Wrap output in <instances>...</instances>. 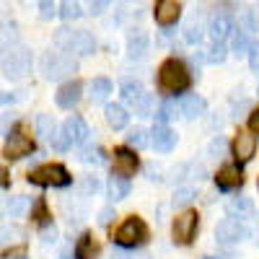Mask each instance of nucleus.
I'll use <instances>...</instances> for the list:
<instances>
[{"mask_svg":"<svg viewBox=\"0 0 259 259\" xmlns=\"http://www.w3.org/2000/svg\"><path fill=\"white\" fill-rule=\"evenodd\" d=\"M189 70H187V65L177 57H171L161 65V70H158V85H161V91L166 94H182L189 89Z\"/></svg>","mask_w":259,"mask_h":259,"instance_id":"obj_1","label":"nucleus"},{"mask_svg":"<svg viewBox=\"0 0 259 259\" xmlns=\"http://www.w3.org/2000/svg\"><path fill=\"white\" fill-rule=\"evenodd\" d=\"M55 45L60 52L65 55H94L96 50V39L89 34V31H70V29H60L55 34Z\"/></svg>","mask_w":259,"mask_h":259,"instance_id":"obj_2","label":"nucleus"},{"mask_svg":"<svg viewBox=\"0 0 259 259\" xmlns=\"http://www.w3.org/2000/svg\"><path fill=\"white\" fill-rule=\"evenodd\" d=\"M122 99L138 117H150V112H153V99L143 89L140 80H133V78L122 80Z\"/></svg>","mask_w":259,"mask_h":259,"instance_id":"obj_3","label":"nucleus"},{"mask_svg":"<svg viewBox=\"0 0 259 259\" xmlns=\"http://www.w3.org/2000/svg\"><path fill=\"white\" fill-rule=\"evenodd\" d=\"M31 52L24 47V45H18L13 47L3 60H0V65H3V73L8 80H18V78H24L26 73H31Z\"/></svg>","mask_w":259,"mask_h":259,"instance_id":"obj_4","label":"nucleus"},{"mask_svg":"<svg viewBox=\"0 0 259 259\" xmlns=\"http://www.w3.org/2000/svg\"><path fill=\"white\" fill-rule=\"evenodd\" d=\"M29 182L36 184V187H68L73 182V177L68 174V168L60 166V163H45V166L31 171Z\"/></svg>","mask_w":259,"mask_h":259,"instance_id":"obj_5","label":"nucleus"},{"mask_svg":"<svg viewBox=\"0 0 259 259\" xmlns=\"http://www.w3.org/2000/svg\"><path fill=\"white\" fill-rule=\"evenodd\" d=\"M114 241L122 246V249H135V246H143L148 241V226L140 221V218H127L117 233H114Z\"/></svg>","mask_w":259,"mask_h":259,"instance_id":"obj_6","label":"nucleus"},{"mask_svg":"<svg viewBox=\"0 0 259 259\" xmlns=\"http://www.w3.org/2000/svg\"><path fill=\"white\" fill-rule=\"evenodd\" d=\"M41 73L50 80H60L75 73V60L65 52H47L41 57Z\"/></svg>","mask_w":259,"mask_h":259,"instance_id":"obj_7","label":"nucleus"},{"mask_svg":"<svg viewBox=\"0 0 259 259\" xmlns=\"http://www.w3.org/2000/svg\"><path fill=\"white\" fill-rule=\"evenodd\" d=\"M29 153H34V140L24 133V130H13V133H8L6 145H3V156L8 161H18V158H24Z\"/></svg>","mask_w":259,"mask_h":259,"instance_id":"obj_8","label":"nucleus"},{"mask_svg":"<svg viewBox=\"0 0 259 259\" xmlns=\"http://www.w3.org/2000/svg\"><path fill=\"white\" fill-rule=\"evenodd\" d=\"M197 226H200V218L194 210H187L182 212L179 218L174 221V226H171V233H174V241L177 244H189L194 239V233H197Z\"/></svg>","mask_w":259,"mask_h":259,"instance_id":"obj_9","label":"nucleus"},{"mask_svg":"<svg viewBox=\"0 0 259 259\" xmlns=\"http://www.w3.org/2000/svg\"><path fill=\"white\" fill-rule=\"evenodd\" d=\"M215 239H218V244L223 246H231V244H239L241 239H246V228L233 221V218H226L218 223V228H215Z\"/></svg>","mask_w":259,"mask_h":259,"instance_id":"obj_10","label":"nucleus"},{"mask_svg":"<svg viewBox=\"0 0 259 259\" xmlns=\"http://www.w3.org/2000/svg\"><path fill=\"white\" fill-rule=\"evenodd\" d=\"M150 145H153L158 153H168V150H174L177 145V133L174 130H168L166 124H156L153 130H150Z\"/></svg>","mask_w":259,"mask_h":259,"instance_id":"obj_11","label":"nucleus"},{"mask_svg":"<svg viewBox=\"0 0 259 259\" xmlns=\"http://www.w3.org/2000/svg\"><path fill=\"white\" fill-rule=\"evenodd\" d=\"M138 166H140V161H138V156H135L130 148H117V150H114V174L135 177Z\"/></svg>","mask_w":259,"mask_h":259,"instance_id":"obj_12","label":"nucleus"},{"mask_svg":"<svg viewBox=\"0 0 259 259\" xmlns=\"http://www.w3.org/2000/svg\"><path fill=\"white\" fill-rule=\"evenodd\" d=\"M179 16H182V6L177 3V0H158L156 3V21L163 29L174 26L179 21Z\"/></svg>","mask_w":259,"mask_h":259,"instance_id":"obj_13","label":"nucleus"},{"mask_svg":"<svg viewBox=\"0 0 259 259\" xmlns=\"http://www.w3.org/2000/svg\"><path fill=\"white\" fill-rule=\"evenodd\" d=\"M62 133H65V138H68L70 145H80V143L89 140L91 130H89V124H85L80 117H70L68 122L62 124Z\"/></svg>","mask_w":259,"mask_h":259,"instance_id":"obj_14","label":"nucleus"},{"mask_svg":"<svg viewBox=\"0 0 259 259\" xmlns=\"http://www.w3.org/2000/svg\"><path fill=\"white\" fill-rule=\"evenodd\" d=\"M254 150H256V138L251 133H239V135H236V140H233V158L236 161H239V163L251 161Z\"/></svg>","mask_w":259,"mask_h":259,"instance_id":"obj_15","label":"nucleus"},{"mask_svg":"<svg viewBox=\"0 0 259 259\" xmlns=\"http://www.w3.org/2000/svg\"><path fill=\"white\" fill-rule=\"evenodd\" d=\"M80 96H83V85L78 80H70V83H65L62 89L57 91L55 101H57L60 109H73V106L80 101Z\"/></svg>","mask_w":259,"mask_h":259,"instance_id":"obj_16","label":"nucleus"},{"mask_svg":"<svg viewBox=\"0 0 259 259\" xmlns=\"http://www.w3.org/2000/svg\"><path fill=\"white\" fill-rule=\"evenodd\" d=\"M215 184H218V189H223V192H231L236 187H241L244 177H241L239 166H223L218 174H215Z\"/></svg>","mask_w":259,"mask_h":259,"instance_id":"obj_17","label":"nucleus"},{"mask_svg":"<svg viewBox=\"0 0 259 259\" xmlns=\"http://www.w3.org/2000/svg\"><path fill=\"white\" fill-rule=\"evenodd\" d=\"M205 109H207L205 99H202V96H194V94H192V96H184L182 104H179V112H182L184 119H197V117L205 114Z\"/></svg>","mask_w":259,"mask_h":259,"instance_id":"obj_18","label":"nucleus"},{"mask_svg":"<svg viewBox=\"0 0 259 259\" xmlns=\"http://www.w3.org/2000/svg\"><path fill=\"white\" fill-rule=\"evenodd\" d=\"M207 31H210V36H212V41H223L231 31H233V24H231V18L226 16V13H215L212 18H210V26H207Z\"/></svg>","mask_w":259,"mask_h":259,"instance_id":"obj_19","label":"nucleus"},{"mask_svg":"<svg viewBox=\"0 0 259 259\" xmlns=\"http://www.w3.org/2000/svg\"><path fill=\"white\" fill-rule=\"evenodd\" d=\"M104 117H106V122H109V127H114V130H124L127 122H130V114H127V109L122 104H106Z\"/></svg>","mask_w":259,"mask_h":259,"instance_id":"obj_20","label":"nucleus"},{"mask_svg":"<svg viewBox=\"0 0 259 259\" xmlns=\"http://www.w3.org/2000/svg\"><path fill=\"white\" fill-rule=\"evenodd\" d=\"M96 254H99V246L94 244L91 233H83L75 244V259H96Z\"/></svg>","mask_w":259,"mask_h":259,"instance_id":"obj_21","label":"nucleus"},{"mask_svg":"<svg viewBox=\"0 0 259 259\" xmlns=\"http://www.w3.org/2000/svg\"><path fill=\"white\" fill-rule=\"evenodd\" d=\"M109 197L117 202V200H124L127 194H130V179L127 177H122V174H114L112 179H109Z\"/></svg>","mask_w":259,"mask_h":259,"instance_id":"obj_22","label":"nucleus"},{"mask_svg":"<svg viewBox=\"0 0 259 259\" xmlns=\"http://www.w3.org/2000/svg\"><path fill=\"white\" fill-rule=\"evenodd\" d=\"M112 94V80L109 78H94L89 83V96L94 101H106V96Z\"/></svg>","mask_w":259,"mask_h":259,"instance_id":"obj_23","label":"nucleus"},{"mask_svg":"<svg viewBox=\"0 0 259 259\" xmlns=\"http://www.w3.org/2000/svg\"><path fill=\"white\" fill-rule=\"evenodd\" d=\"M145 50H148V34L145 31H135V34L127 36V52H130V57H140V55H145Z\"/></svg>","mask_w":259,"mask_h":259,"instance_id":"obj_24","label":"nucleus"},{"mask_svg":"<svg viewBox=\"0 0 259 259\" xmlns=\"http://www.w3.org/2000/svg\"><path fill=\"white\" fill-rule=\"evenodd\" d=\"M18 45L21 41H18V34L13 31V26H0V60Z\"/></svg>","mask_w":259,"mask_h":259,"instance_id":"obj_25","label":"nucleus"},{"mask_svg":"<svg viewBox=\"0 0 259 259\" xmlns=\"http://www.w3.org/2000/svg\"><path fill=\"white\" fill-rule=\"evenodd\" d=\"M233 34V39H231V52L236 55V57H246V52H249V36H246V31H241V29H233L231 31Z\"/></svg>","mask_w":259,"mask_h":259,"instance_id":"obj_26","label":"nucleus"},{"mask_svg":"<svg viewBox=\"0 0 259 259\" xmlns=\"http://www.w3.org/2000/svg\"><path fill=\"white\" fill-rule=\"evenodd\" d=\"M18 239H24V231L13 223H0V244H16Z\"/></svg>","mask_w":259,"mask_h":259,"instance_id":"obj_27","label":"nucleus"},{"mask_svg":"<svg viewBox=\"0 0 259 259\" xmlns=\"http://www.w3.org/2000/svg\"><path fill=\"white\" fill-rule=\"evenodd\" d=\"M55 130H57V122H55L50 114H39V117H36V133L45 138V140H50V138L55 135Z\"/></svg>","mask_w":259,"mask_h":259,"instance_id":"obj_28","label":"nucleus"},{"mask_svg":"<svg viewBox=\"0 0 259 259\" xmlns=\"http://www.w3.org/2000/svg\"><path fill=\"white\" fill-rule=\"evenodd\" d=\"M202 36H205L202 34V24H200L197 18H192L189 24H187V31H184V41H187V45H200Z\"/></svg>","mask_w":259,"mask_h":259,"instance_id":"obj_29","label":"nucleus"},{"mask_svg":"<svg viewBox=\"0 0 259 259\" xmlns=\"http://www.w3.org/2000/svg\"><path fill=\"white\" fill-rule=\"evenodd\" d=\"M251 210H254V205H251L249 197H233L228 202V212L231 215H239V218H241V215H249Z\"/></svg>","mask_w":259,"mask_h":259,"instance_id":"obj_30","label":"nucleus"},{"mask_svg":"<svg viewBox=\"0 0 259 259\" xmlns=\"http://www.w3.org/2000/svg\"><path fill=\"white\" fill-rule=\"evenodd\" d=\"M194 197H197V192H194L192 187H179L177 192H174V207H187V205H192L194 202Z\"/></svg>","mask_w":259,"mask_h":259,"instance_id":"obj_31","label":"nucleus"},{"mask_svg":"<svg viewBox=\"0 0 259 259\" xmlns=\"http://www.w3.org/2000/svg\"><path fill=\"white\" fill-rule=\"evenodd\" d=\"M31 207V200L29 197H13L8 202V218H21L26 210Z\"/></svg>","mask_w":259,"mask_h":259,"instance_id":"obj_32","label":"nucleus"},{"mask_svg":"<svg viewBox=\"0 0 259 259\" xmlns=\"http://www.w3.org/2000/svg\"><path fill=\"white\" fill-rule=\"evenodd\" d=\"M80 161H83V163H89V166H101L106 158H104V150H101L99 145H96V148H94V145H89V148L83 150Z\"/></svg>","mask_w":259,"mask_h":259,"instance_id":"obj_33","label":"nucleus"},{"mask_svg":"<svg viewBox=\"0 0 259 259\" xmlns=\"http://www.w3.org/2000/svg\"><path fill=\"white\" fill-rule=\"evenodd\" d=\"M177 112H179V106H177V101H163L156 117H158V122H161V124H166L168 119H174V117H177Z\"/></svg>","mask_w":259,"mask_h":259,"instance_id":"obj_34","label":"nucleus"},{"mask_svg":"<svg viewBox=\"0 0 259 259\" xmlns=\"http://www.w3.org/2000/svg\"><path fill=\"white\" fill-rule=\"evenodd\" d=\"M60 16L65 21H73V18H80V6L78 0H62V8H60Z\"/></svg>","mask_w":259,"mask_h":259,"instance_id":"obj_35","label":"nucleus"},{"mask_svg":"<svg viewBox=\"0 0 259 259\" xmlns=\"http://www.w3.org/2000/svg\"><path fill=\"white\" fill-rule=\"evenodd\" d=\"M148 133L143 127H135V130H130V135H127V143L133 145V148H145L148 145V138H145Z\"/></svg>","mask_w":259,"mask_h":259,"instance_id":"obj_36","label":"nucleus"},{"mask_svg":"<svg viewBox=\"0 0 259 259\" xmlns=\"http://www.w3.org/2000/svg\"><path fill=\"white\" fill-rule=\"evenodd\" d=\"M207 153L212 156V158H223L226 153H228V143L218 135V138H215L212 143H210V148H207Z\"/></svg>","mask_w":259,"mask_h":259,"instance_id":"obj_37","label":"nucleus"},{"mask_svg":"<svg viewBox=\"0 0 259 259\" xmlns=\"http://www.w3.org/2000/svg\"><path fill=\"white\" fill-rule=\"evenodd\" d=\"M39 16L45 18V21L55 18V16H57V6H55V0H39Z\"/></svg>","mask_w":259,"mask_h":259,"instance_id":"obj_38","label":"nucleus"},{"mask_svg":"<svg viewBox=\"0 0 259 259\" xmlns=\"http://www.w3.org/2000/svg\"><path fill=\"white\" fill-rule=\"evenodd\" d=\"M50 143H52V148H55V150H68V148H70L68 138H65V133H62V127H57V130H55V135L50 138Z\"/></svg>","mask_w":259,"mask_h":259,"instance_id":"obj_39","label":"nucleus"},{"mask_svg":"<svg viewBox=\"0 0 259 259\" xmlns=\"http://www.w3.org/2000/svg\"><path fill=\"white\" fill-rule=\"evenodd\" d=\"M207 60H210V62H223V60H226V47H223V41H215L212 50H210V55H207Z\"/></svg>","mask_w":259,"mask_h":259,"instance_id":"obj_40","label":"nucleus"},{"mask_svg":"<svg viewBox=\"0 0 259 259\" xmlns=\"http://www.w3.org/2000/svg\"><path fill=\"white\" fill-rule=\"evenodd\" d=\"M249 62H251V68L259 73V41H254V45H249V52H246Z\"/></svg>","mask_w":259,"mask_h":259,"instance_id":"obj_41","label":"nucleus"},{"mask_svg":"<svg viewBox=\"0 0 259 259\" xmlns=\"http://www.w3.org/2000/svg\"><path fill=\"white\" fill-rule=\"evenodd\" d=\"M55 241H57V228H55V226H50V228L41 231V244H45V246H50V244H55Z\"/></svg>","mask_w":259,"mask_h":259,"instance_id":"obj_42","label":"nucleus"},{"mask_svg":"<svg viewBox=\"0 0 259 259\" xmlns=\"http://www.w3.org/2000/svg\"><path fill=\"white\" fill-rule=\"evenodd\" d=\"M80 189H83V194H91V192H96V189H99L96 177H85V179L80 182Z\"/></svg>","mask_w":259,"mask_h":259,"instance_id":"obj_43","label":"nucleus"},{"mask_svg":"<svg viewBox=\"0 0 259 259\" xmlns=\"http://www.w3.org/2000/svg\"><path fill=\"white\" fill-rule=\"evenodd\" d=\"M109 3H112V0H94V3H91V13H104L106 8H109Z\"/></svg>","mask_w":259,"mask_h":259,"instance_id":"obj_44","label":"nucleus"},{"mask_svg":"<svg viewBox=\"0 0 259 259\" xmlns=\"http://www.w3.org/2000/svg\"><path fill=\"white\" fill-rule=\"evenodd\" d=\"M34 212H36V221H39V223H45V221L50 218V215H47V207H45V202H36V205H34Z\"/></svg>","mask_w":259,"mask_h":259,"instance_id":"obj_45","label":"nucleus"},{"mask_svg":"<svg viewBox=\"0 0 259 259\" xmlns=\"http://www.w3.org/2000/svg\"><path fill=\"white\" fill-rule=\"evenodd\" d=\"M112 218H114V210H112V207H104V210L99 212V223H104V226L109 223Z\"/></svg>","mask_w":259,"mask_h":259,"instance_id":"obj_46","label":"nucleus"},{"mask_svg":"<svg viewBox=\"0 0 259 259\" xmlns=\"http://www.w3.org/2000/svg\"><path fill=\"white\" fill-rule=\"evenodd\" d=\"M249 130H251V133H259V109L251 112V117H249Z\"/></svg>","mask_w":259,"mask_h":259,"instance_id":"obj_47","label":"nucleus"},{"mask_svg":"<svg viewBox=\"0 0 259 259\" xmlns=\"http://www.w3.org/2000/svg\"><path fill=\"white\" fill-rule=\"evenodd\" d=\"M112 259H135V254H127V251H122V249H114V251H112Z\"/></svg>","mask_w":259,"mask_h":259,"instance_id":"obj_48","label":"nucleus"},{"mask_svg":"<svg viewBox=\"0 0 259 259\" xmlns=\"http://www.w3.org/2000/svg\"><path fill=\"white\" fill-rule=\"evenodd\" d=\"M13 256H26V251L24 249H16V251H8L6 254V259H13Z\"/></svg>","mask_w":259,"mask_h":259,"instance_id":"obj_49","label":"nucleus"},{"mask_svg":"<svg viewBox=\"0 0 259 259\" xmlns=\"http://www.w3.org/2000/svg\"><path fill=\"white\" fill-rule=\"evenodd\" d=\"M11 99H13L11 94H3V91H0V106H3V104H8Z\"/></svg>","mask_w":259,"mask_h":259,"instance_id":"obj_50","label":"nucleus"},{"mask_svg":"<svg viewBox=\"0 0 259 259\" xmlns=\"http://www.w3.org/2000/svg\"><path fill=\"white\" fill-rule=\"evenodd\" d=\"M256 244H259V221H256Z\"/></svg>","mask_w":259,"mask_h":259,"instance_id":"obj_51","label":"nucleus"},{"mask_svg":"<svg viewBox=\"0 0 259 259\" xmlns=\"http://www.w3.org/2000/svg\"><path fill=\"white\" fill-rule=\"evenodd\" d=\"M62 259H68V256H62Z\"/></svg>","mask_w":259,"mask_h":259,"instance_id":"obj_52","label":"nucleus"},{"mask_svg":"<svg viewBox=\"0 0 259 259\" xmlns=\"http://www.w3.org/2000/svg\"><path fill=\"white\" fill-rule=\"evenodd\" d=\"M256 187H259V182H256Z\"/></svg>","mask_w":259,"mask_h":259,"instance_id":"obj_53","label":"nucleus"}]
</instances>
